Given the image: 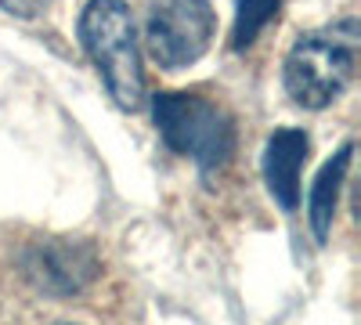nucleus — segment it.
Segmentation results:
<instances>
[{
  "instance_id": "obj_1",
  "label": "nucleus",
  "mask_w": 361,
  "mask_h": 325,
  "mask_svg": "<svg viewBox=\"0 0 361 325\" xmlns=\"http://www.w3.org/2000/svg\"><path fill=\"white\" fill-rule=\"evenodd\" d=\"M357 44L361 33L354 18L304 33L289 47L282 69L289 98L304 109L333 105L357 73Z\"/></svg>"
},
{
  "instance_id": "obj_2",
  "label": "nucleus",
  "mask_w": 361,
  "mask_h": 325,
  "mask_svg": "<svg viewBox=\"0 0 361 325\" xmlns=\"http://www.w3.org/2000/svg\"><path fill=\"white\" fill-rule=\"evenodd\" d=\"M152 120L166 149L192 159L206 177L221 173L235 156V120L231 112L202 94L170 91L152 98Z\"/></svg>"
},
{
  "instance_id": "obj_3",
  "label": "nucleus",
  "mask_w": 361,
  "mask_h": 325,
  "mask_svg": "<svg viewBox=\"0 0 361 325\" xmlns=\"http://www.w3.org/2000/svg\"><path fill=\"white\" fill-rule=\"evenodd\" d=\"M80 40L87 58L102 73L109 94L119 109H141L145 73L137 54L134 15L123 0H90L80 15Z\"/></svg>"
},
{
  "instance_id": "obj_4",
  "label": "nucleus",
  "mask_w": 361,
  "mask_h": 325,
  "mask_svg": "<svg viewBox=\"0 0 361 325\" xmlns=\"http://www.w3.org/2000/svg\"><path fill=\"white\" fill-rule=\"evenodd\" d=\"M214 8L209 0H156L145 18V47L159 69H185L206 54L214 40Z\"/></svg>"
},
{
  "instance_id": "obj_5",
  "label": "nucleus",
  "mask_w": 361,
  "mask_h": 325,
  "mask_svg": "<svg viewBox=\"0 0 361 325\" xmlns=\"http://www.w3.org/2000/svg\"><path fill=\"white\" fill-rule=\"evenodd\" d=\"M98 275V253L87 243L73 239H47L29 246L25 253V278L54 297H73Z\"/></svg>"
},
{
  "instance_id": "obj_6",
  "label": "nucleus",
  "mask_w": 361,
  "mask_h": 325,
  "mask_svg": "<svg viewBox=\"0 0 361 325\" xmlns=\"http://www.w3.org/2000/svg\"><path fill=\"white\" fill-rule=\"evenodd\" d=\"M311 152V137L300 127H282L267 137L264 149V181L267 192L286 214H293L300 206V173H304Z\"/></svg>"
},
{
  "instance_id": "obj_7",
  "label": "nucleus",
  "mask_w": 361,
  "mask_h": 325,
  "mask_svg": "<svg viewBox=\"0 0 361 325\" xmlns=\"http://www.w3.org/2000/svg\"><path fill=\"white\" fill-rule=\"evenodd\" d=\"M350 156H354V145H343V149L329 159L318 177H314V188H311V228H314V239L325 243L329 231H333V217H336V202H340V188H343V177L350 170Z\"/></svg>"
},
{
  "instance_id": "obj_8",
  "label": "nucleus",
  "mask_w": 361,
  "mask_h": 325,
  "mask_svg": "<svg viewBox=\"0 0 361 325\" xmlns=\"http://www.w3.org/2000/svg\"><path fill=\"white\" fill-rule=\"evenodd\" d=\"M275 18H279V0H238L235 25H231V47L235 51L250 47Z\"/></svg>"
},
{
  "instance_id": "obj_9",
  "label": "nucleus",
  "mask_w": 361,
  "mask_h": 325,
  "mask_svg": "<svg viewBox=\"0 0 361 325\" xmlns=\"http://www.w3.org/2000/svg\"><path fill=\"white\" fill-rule=\"evenodd\" d=\"M51 4L54 0H0V8H4L8 15H15V18H33V15L47 11Z\"/></svg>"
}]
</instances>
